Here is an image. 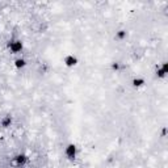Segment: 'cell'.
I'll list each match as a JSON object with an SVG mask.
<instances>
[{
	"label": "cell",
	"mask_w": 168,
	"mask_h": 168,
	"mask_svg": "<svg viewBox=\"0 0 168 168\" xmlns=\"http://www.w3.org/2000/svg\"><path fill=\"white\" fill-rule=\"evenodd\" d=\"M7 47L9 49V51L12 54H18L23 51L24 43L21 40H9V41L7 42Z\"/></svg>",
	"instance_id": "1"
},
{
	"label": "cell",
	"mask_w": 168,
	"mask_h": 168,
	"mask_svg": "<svg viewBox=\"0 0 168 168\" xmlns=\"http://www.w3.org/2000/svg\"><path fill=\"white\" fill-rule=\"evenodd\" d=\"M64 154H66L67 159L71 162H74L75 159H76V155H78V147L76 145H74V143H70V145H67L66 150H64Z\"/></svg>",
	"instance_id": "2"
},
{
	"label": "cell",
	"mask_w": 168,
	"mask_h": 168,
	"mask_svg": "<svg viewBox=\"0 0 168 168\" xmlns=\"http://www.w3.org/2000/svg\"><path fill=\"white\" fill-rule=\"evenodd\" d=\"M78 58L75 55H72V54H68V55H66L63 58V63L66 64L67 67H75L78 64Z\"/></svg>",
	"instance_id": "3"
},
{
	"label": "cell",
	"mask_w": 168,
	"mask_h": 168,
	"mask_svg": "<svg viewBox=\"0 0 168 168\" xmlns=\"http://www.w3.org/2000/svg\"><path fill=\"white\" fill-rule=\"evenodd\" d=\"M12 124H13V116L12 114H7L0 120V126H1L3 129H8V127H11L12 126Z\"/></svg>",
	"instance_id": "4"
},
{
	"label": "cell",
	"mask_w": 168,
	"mask_h": 168,
	"mask_svg": "<svg viewBox=\"0 0 168 168\" xmlns=\"http://www.w3.org/2000/svg\"><path fill=\"white\" fill-rule=\"evenodd\" d=\"M29 160L28 155H25V154H17V155L15 156V163L18 164V166H24V164H26Z\"/></svg>",
	"instance_id": "5"
},
{
	"label": "cell",
	"mask_w": 168,
	"mask_h": 168,
	"mask_svg": "<svg viewBox=\"0 0 168 168\" xmlns=\"http://www.w3.org/2000/svg\"><path fill=\"white\" fill-rule=\"evenodd\" d=\"M146 84V80L143 79V78H134V79L131 80V85L134 87V88H140V87H143Z\"/></svg>",
	"instance_id": "6"
},
{
	"label": "cell",
	"mask_w": 168,
	"mask_h": 168,
	"mask_svg": "<svg viewBox=\"0 0 168 168\" xmlns=\"http://www.w3.org/2000/svg\"><path fill=\"white\" fill-rule=\"evenodd\" d=\"M126 37H127V30H125V29H120V30L116 32L114 38L117 40V41H124Z\"/></svg>",
	"instance_id": "7"
},
{
	"label": "cell",
	"mask_w": 168,
	"mask_h": 168,
	"mask_svg": "<svg viewBox=\"0 0 168 168\" xmlns=\"http://www.w3.org/2000/svg\"><path fill=\"white\" fill-rule=\"evenodd\" d=\"M15 67L16 68H18V70H21V68H24V67L26 66V61L24 58H17V59H15Z\"/></svg>",
	"instance_id": "8"
},
{
	"label": "cell",
	"mask_w": 168,
	"mask_h": 168,
	"mask_svg": "<svg viewBox=\"0 0 168 168\" xmlns=\"http://www.w3.org/2000/svg\"><path fill=\"white\" fill-rule=\"evenodd\" d=\"M155 76L159 78V79H164V78L167 76V72L163 71V70L160 68L159 66H156V70H155Z\"/></svg>",
	"instance_id": "9"
},
{
	"label": "cell",
	"mask_w": 168,
	"mask_h": 168,
	"mask_svg": "<svg viewBox=\"0 0 168 168\" xmlns=\"http://www.w3.org/2000/svg\"><path fill=\"white\" fill-rule=\"evenodd\" d=\"M110 68H112V71H114V72L121 71V63L120 62H112V63H110Z\"/></svg>",
	"instance_id": "10"
},
{
	"label": "cell",
	"mask_w": 168,
	"mask_h": 168,
	"mask_svg": "<svg viewBox=\"0 0 168 168\" xmlns=\"http://www.w3.org/2000/svg\"><path fill=\"white\" fill-rule=\"evenodd\" d=\"M160 68L163 70V71L168 72V63H167V62H163V63H162V67H160Z\"/></svg>",
	"instance_id": "11"
},
{
	"label": "cell",
	"mask_w": 168,
	"mask_h": 168,
	"mask_svg": "<svg viewBox=\"0 0 168 168\" xmlns=\"http://www.w3.org/2000/svg\"><path fill=\"white\" fill-rule=\"evenodd\" d=\"M166 133H167V127H164V129L162 130V135H163V137H166Z\"/></svg>",
	"instance_id": "12"
}]
</instances>
